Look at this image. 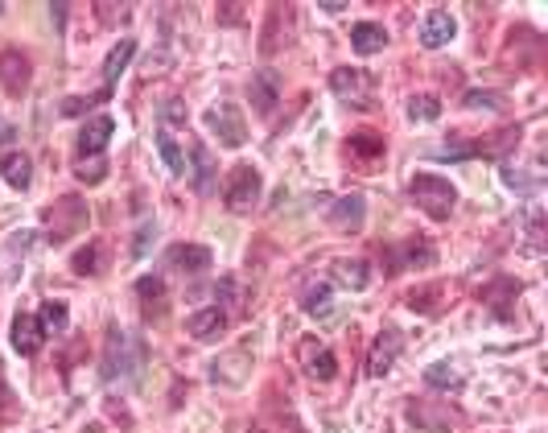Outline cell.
<instances>
[{
  "label": "cell",
  "mask_w": 548,
  "mask_h": 433,
  "mask_svg": "<svg viewBox=\"0 0 548 433\" xmlns=\"http://www.w3.org/2000/svg\"><path fill=\"white\" fill-rule=\"evenodd\" d=\"M409 194L429 219H450L454 203H458V190H454L445 177H437V174H417V177H412V186H409Z\"/></svg>",
  "instance_id": "6da1fadb"
},
{
  "label": "cell",
  "mask_w": 548,
  "mask_h": 433,
  "mask_svg": "<svg viewBox=\"0 0 548 433\" xmlns=\"http://www.w3.org/2000/svg\"><path fill=\"white\" fill-rule=\"evenodd\" d=\"M260 169L252 166H235L231 177H227V186H223V198H227V207L235 211V215H252L256 203H260Z\"/></svg>",
  "instance_id": "7a4b0ae2"
},
{
  "label": "cell",
  "mask_w": 548,
  "mask_h": 433,
  "mask_svg": "<svg viewBox=\"0 0 548 433\" xmlns=\"http://www.w3.org/2000/svg\"><path fill=\"white\" fill-rule=\"evenodd\" d=\"M46 223H49V239H54V244H62V239H70L75 231H83V227H87V203H83L78 194L58 198V203L49 207Z\"/></svg>",
  "instance_id": "3957f363"
},
{
  "label": "cell",
  "mask_w": 548,
  "mask_h": 433,
  "mask_svg": "<svg viewBox=\"0 0 548 433\" xmlns=\"http://www.w3.org/2000/svg\"><path fill=\"white\" fill-rule=\"evenodd\" d=\"M206 124H211V132L219 137V145H227V149H239L247 140L244 112L235 108V104H215V108L206 112Z\"/></svg>",
  "instance_id": "277c9868"
},
{
  "label": "cell",
  "mask_w": 548,
  "mask_h": 433,
  "mask_svg": "<svg viewBox=\"0 0 548 433\" xmlns=\"http://www.w3.org/2000/svg\"><path fill=\"white\" fill-rule=\"evenodd\" d=\"M330 87L338 91L343 99H355V104H372L375 79H372V75H363V70H355V67H338V70L330 75Z\"/></svg>",
  "instance_id": "5b68a950"
},
{
  "label": "cell",
  "mask_w": 548,
  "mask_h": 433,
  "mask_svg": "<svg viewBox=\"0 0 548 433\" xmlns=\"http://www.w3.org/2000/svg\"><path fill=\"white\" fill-rule=\"evenodd\" d=\"M454 33H458V21H454L450 9H433L429 17L421 21V46L425 50H441V46H450Z\"/></svg>",
  "instance_id": "8992f818"
},
{
  "label": "cell",
  "mask_w": 548,
  "mask_h": 433,
  "mask_svg": "<svg viewBox=\"0 0 548 433\" xmlns=\"http://www.w3.org/2000/svg\"><path fill=\"white\" fill-rule=\"evenodd\" d=\"M400 347H404V338H400V330H383L380 338H375V347H372V359H367V375H388L391 372V364H396V355H400Z\"/></svg>",
  "instance_id": "52a82bcc"
},
{
  "label": "cell",
  "mask_w": 548,
  "mask_h": 433,
  "mask_svg": "<svg viewBox=\"0 0 548 433\" xmlns=\"http://www.w3.org/2000/svg\"><path fill=\"white\" fill-rule=\"evenodd\" d=\"M112 132H116V120H112V116H91L87 124H83V132H78V149H83V158H99L103 145L112 140Z\"/></svg>",
  "instance_id": "ba28073f"
},
{
  "label": "cell",
  "mask_w": 548,
  "mask_h": 433,
  "mask_svg": "<svg viewBox=\"0 0 548 433\" xmlns=\"http://www.w3.org/2000/svg\"><path fill=\"white\" fill-rule=\"evenodd\" d=\"M297 351H301V367L313 375V380H334V375H338V364H334V355L326 351L322 343L301 338V347H297Z\"/></svg>",
  "instance_id": "9c48e42d"
},
{
  "label": "cell",
  "mask_w": 548,
  "mask_h": 433,
  "mask_svg": "<svg viewBox=\"0 0 548 433\" xmlns=\"http://www.w3.org/2000/svg\"><path fill=\"white\" fill-rule=\"evenodd\" d=\"M186 330L194 338H202V343H211V338H219L227 330V314L223 305H206V310H194V314L186 318Z\"/></svg>",
  "instance_id": "30bf717a"
},
{
  "label": "cell",
  "mask_w": 548,
  "mask_h": 433,
  "mask_svg": "<svg viewBox=\"0 0 548 433\" xmlns=\"http://www.w3.org/2000/svg\"><path fill=\"white\" fill-rule=\"evenodd\" d=\"M516 145H519V124H508V129H499L495 137H482V140H474V145H466V153L470 158H508Z\"/></svg>",
  "instance_id": "8fae6325"
},
{
  "label": "cell",
  "mask_w": 548,
  "mask_h": 433,
  "mask_svg": "<svg viewBox=\"0 0 548 433\" xmlns=\"http://www.w3.org/2000/svg\"><path fill=\"white\" fill-rule=\"evenodd\" d=\"M363 219H367V203H363V194H343L330 207V223L338 227V231H359Z\"/></svg>",
  "instance_id": "7c38bea8"
},
{
  "label": "cell",
  "mask_w": 548,
  "mask_h": 433,
  "mask_svg": "<svg viewBox=\"0 0 548 433\" xmlns=\"http://www.w3.org/2000/svg\"><path fill=\"white\" fill-rule=\"evenodd\" d=\"M391 265H388V273H400V268H429L433 260V244H425V239H404L396 252H391Z\"/></svg>",
  "instance_id": "4fadbf2b"
},
{
  "label": "cell",
  "mask_w": 548,
  "mask_h": 433,
  "mask_svg": "<svg viewBox=\"0 0 548 433\" xmlns=\"http://www.w3.org/2000/svg\"><path fill=\"white\" fill-rule=\"evenodd\" d=\"M351 46L355 54H380L383 46H388V30H383L380 21H359V25H351Z\"/></svg>",
  "instance_id": "5bb4252c"
},
{
  "label": "cell",
  "mask_w": 548,
  "mask_h": 433,
  "mask_svg": "<svg viewBox=\"0 0 548 433\" xmlns=\"http://www.w3.org/2000/svg\"><path fill=\"white\" fill-rule=\"evenodd\" d=\"M0 83H4L13 95H21V91L30 87V62L21 59L17 50H4V54H0Z\"/></svg>",
  "instance_id": "9a60e30c"
},
{
  "label": "cell",
  "mask_w": 548,
  "mask_h": 433,
  "mask_svg": "<svg viewBox=\"0 0 548 433\" xmlns=\"http://www.w3.org/2000/svg\"><path fill=\"white\" fill-rule=\"evenodd\" d=\"M41 326H38V318L33 314H17L13 318V347H17L21 355H38L41 351Z\"/></svg>",
  "instance_id": "2e32d148"
},
{
  "label": "cell",
  "mask_w": 548,
  "mask_h": 433,
  "mask_svg": "<svg viewBox=\"0 0 548 433\" xmlns=\"http://www.w3.org/2000/svg\"><path fill=\"white\" fill-rule=\"evenodd\" d=\"M0 174H4V182H9L13 190H25L33 182V161L25 158V153H4V158H0Z\"/></svg>",
  "instance_id": "e0dca14e"
},
{
  "label": "cell",
  "mask_w": 548,
  "mask_h": 433,
  "mask_svg": "<svg viewBox=\"0 0 548 433\" xmlns=\"http://www.w3.org/2000/svg\"><path fill=\"white\" fill-rule=\"evenodd\" d=\"M516 297H519V285H516V281H508V276H499L490 289H482V302H487L499 318H508V310L516 305Z\"/></svg>",
  "instance_id": "ac0fdd59"
},
{
  "label": "cell",
  "mask_w": 548,
  "mask_h": 433,
  "mask_svg": "<svg viewBox=\"0 0 548 433\" xmlns=\"http://www.w3.org/2000/svg\"><path fill=\"white\" fill-rule=\"evenodd\" d=\"M367 276H372L367 260H334V281L343 289H367Z\"/></svg>",
  "instance_id": "d6986e66"
},
{
  "label": "cell",
  "mask_w": 548,
  "mask_h": 433,
  "mask_svg": "<svg viewBox=\"0 0 548 433\" xmlns=\"http://www.w3.org/2000/svg\"><path fill=\"white\" fill-rule=\"evenodd\" d=\"M169 260H174L177 268H186V273H202V268L211 265V252H206L202 244H177V248H169Z\"/></svg>",
  "instance_id": "ffe728a7"
},
{
  "label": "cell",
  "mask_w": 548,
  "mask_h": 433,
  "mask_svg": "<svg viewBox=\"0 0 548 433\" xmlns=\"http://www.w3.org/2000/svg\"><path fill=\"white\" fill-rule=\"evenodd\" d=\"M132 54H137V41H132V38H124V41H120V46L108 54V62H103V91H112V83L120 79V70L132 62Z\"/></svg>",
  "instance_id": "44dd1931"
},
{
  "label": "cell",
  "mask_w": 548,
  "mask_h": 433,
  "mask_svg": "<svg viewBox=\"0 0 548 433\" xmlns=\"http://www.w3.org/2000/svg\"><path fill=\"white\" fill-rule=\"evenodd\" d=\"M67 318H70L67 302H41V318H38L41 335H58V330H67Z\"/></svg>",
  "instance_id": "7402d4cb"
},
{
  "label": "cell",
  "mask_w": 548,
  "mask_h": 433,
  "mask_svg": "<svg viewBox=\"0 0 548 433\" xmlns=\"http://www.w3.org/2000/svg\"><path fill=\"white\" fill-rule=\"evenodd\" d=\"M252 99L260 112H273L276 108V75L273 70H265V75H256L252 79Z\"/></svg>",
  "instance_id": "603a6c76"
},
{
  "label": "cell",
  "mask_w": 548,
  "mask_h": 433,
  "mask_svg": "<svg viewBox=\"0 0 548 433\" xmlns=\"http://www.w3.org/2000/svg\"><path fill=\"white\" fill-rule=\"evenodd\" d=\"M157 149H161V158H166L169 174H186V161H182V149H177V140H174V132H169V129H161V132H157Z\"/></svg>",
  "instance_id": "cb8c5ba5"
},
{
  "label": "cell",
  "mask_w": 548,
  "mask_h": 433,
  "mask_svg": "<svg viewBox=\"0 0 548 433\" xmlns=\"http://www.w3.org/2000/svg\"><path fill=\"white\" fill-rule=\"evenodd\" d=\"M409 116L417 120V124H429V120L441 116V99L437 95H412L409 99Z\"/></svg>",
  "instance_id": "d4e9b609"
},
{
  "label": "cell",
  "mask_w": 548,
  "mask_h": 433,
  "mask_svg": "<svg viewBox=\"0 0 548 433\" xmlns=\"http://www.w3.org/2000/svg\"><path fill=\"white\" fill-rule=\"evenodd\" d=\"M441 297H445V285H425V289H417V293H409V305L421 310V314H437Z\"/></svg>",
  "instance_id": "484cf974"
},
{
  "label": "cell",
  "mask_w": 548,
  "mask_h": 433,
  "mask_svg": "<svg viewBox=\"0 0 548 433\" xmlns=\"http://www.w3.org/2000/svg\"><path fill=\"white\" fill-rule=\"evenodd\" d=\"M194 174H198V194H211L215 177H211V153L202 145H194Z\"/></svg>",
  "instance_id": "4316f807"
},
{
  "label": "cell",
  "mask_w": 548,
  "mask_h": 433,
  "mask_svg": "<svg viewBox=\"0 0 548 433\" xmlns=\"http://www.w3.org/2000/svg\"><path fill=\"white\" fill-rule=\"evenodd\" d=\"M503 182H508L516 194H532V190L540 186V177H532V174H524V169H516V166H503Z\"/></svg>",
  "instance_id": "83f0119b"
},
{
  "label": "cell",
  "mask_w": 548,
  "mask_h": 433,
  "mask_svg": "<svg viewBox=\"0 0 548 433\" xmlns=\"http://www.w3.org/2000/svg\"><path fill=\"white\" fill-rule=\"evenodd\" d=\"M346 158H383V145L375 137H355V140H346Z\"/></svg>",
  "instance_id": "f1b7e54d"
},
{
  "label": "cell",
  "mask_w": 548,
  "mask_h": 433,
  "mask_svg": "<svg viewBox=\"0 0 548 433\" xmlns=\"http://www.w3.org/2000/svg\"><path fill=\"white\" fill-rule=\"evenodd\" d=\"M75 177H78V182H103V177H108V161H103V158L78 161V166H75Z\"/></svg>",
  "instance_id": "f546056e"
},
{
  "label": "cell",
  "mask_w": 548,
  "mask_h": 433,
  "mask_svg": "<svg viewBox=\"0 0 548 433\" xmlns=\"http://www.w3.org/2000/svg\"><path fill=\"white\" fill-rule=\"evenodd\" d=\"M305 314H313V318H318V314H330V289H326V285H313L310 289V293H305Z\"/></svg>",
  "instance_id": "4dcf8cb0"
},
{
  "label": "cell",
  "mask_w": 548,
  "mask_h": 433,
  "mask_svg": "<svg viewBox=\"0 0 548 433\" xmlns=\"http://www.w3.org/2000/svg\"><path fill=\"white\" fill-rule=\"evenodd\" d=\"M425 380H429V384L458 388V384H462V372H458V367H450V364H433L429 372H425Z\"/></svg>",
  "instance_id": "1f68e13d"
},
{
  "label": "cell",
  "mask_w": 548,
  "mask_h": 433,
  "mask_svg": "<svg viewBox=\"0 0 548 433\" xmlns=\"http://www.w3.org/2000/svg\"><path fill=\"white\" fill-rule=\"evenodd\" d=\"M75 273H78V276H91V273H99V244H91V248H78V252H75Z\"/></svg>",
  "instance_id": "d6a6232c"
},
{
  "label": "cell",
  "mask_w": 548,
  "mask_h": 433,
  "mask_svg": "<svg viewBox=\"0 0 548 433\" xmlns=\"http://www.w3.org/2000/svg\"><path fill=\"white\" fill-rule=\"evenodd\" d=\"M140 297H145V302H161V297H166V285H161V276H140Z\"/></svg>",
  "instance_id": "836d02e7"
},
{
  "label": "cell",
  "mask_w": 548,
  "mask_h": 433,
  "mask_svg": "<svg viewBox=\"0 0 548 433\" xmlns=\"http://www.w3.org/2000/svg\"><path fill=\"white\" fill-rule=\"evenodd\" d=\"M247 9L244 5H219V25H235V21H244Z\"/></svg>",
  "instance_id": "e575fe53"
},
{
  "label": "cell",
  "mask_w": 548,
  "mask_h": 433,
  "mask_svg": "<svg viewBox=\"0 0 548 433\" xmlns=\"http://www.w3.org/2000/svg\"><path fill=\"white\" fill-rule=\"evenodd\" d=\"M99 17L103 21H116V17H128V5H99Z\"/></svg>",
  "instance_id": "d590c367"
}]
</instances>
